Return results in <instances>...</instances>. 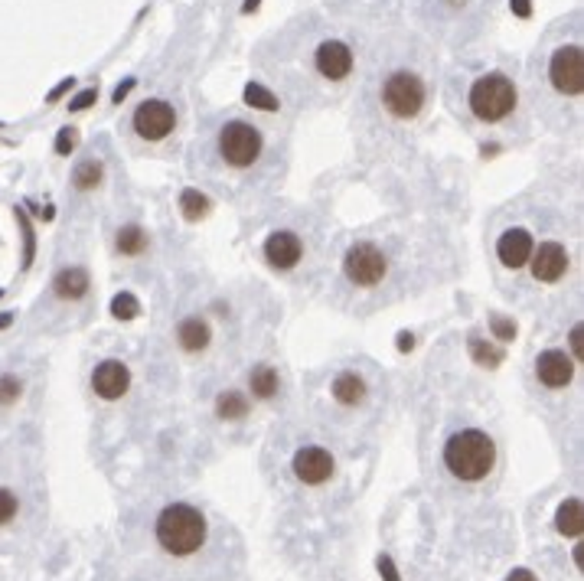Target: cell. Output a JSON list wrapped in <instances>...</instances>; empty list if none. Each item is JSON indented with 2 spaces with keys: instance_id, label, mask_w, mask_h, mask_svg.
Returning a JSON list of instances; mask_svg holds the SVG:
<instances>
[{
  "instance_id": "83f0119b",
  "label": "cell",
  "mask_w": 584,
  "mask_h": 581,
  "mask_svg": "<svg viewBox=\"0 0 584 581\" xmlns=\"http://www.w3.org/2000/svg\"><path fill=\"white\" fill-rule=\"evenodd\" d=\"M23 392V383L17 376H0V405H14Z\"/></svg>"
},
{
  "instance_id": "ba28073f",
  "label": "cell",
  "mask_w": 584,
  "mask_h": 581,
  "mask_svg": "<svg viewBox=\"0 0 584 581\" xmlns=\"http://www.w3.org/2000/svg\"><path fill=\"white\" fill-rule=\"evenodd\" d=\"M173 124H177V112H173V105L160 102V98H147L134 112V131L144 141H164L173 131Z\"/></svg>"
},
{
  "instance_id": "836d02e7",
  "label": "cell",
  "mask_w": 584,
  "mask_h": 581,
  "mask_svg": "<svg viewBox=\"0 0 584 581\" xmlns=\"http://www.w3.org/2000/svg\"><path fill=\"white\" fill-rule=\"evenodd\" d=\"M379 572H382V578L386 581H398V575H396V565H392V558H379Z\"/></svg>"
},
{
  "instance_id": "8d00e7d4",
  "label": "cell",
  "mask_w": 584,
  "mask_h": 581,
  "mask_svg": "<svg viewBox=\"0 0 584 581\" xmlns=\"http://www.w3.org/2000/svg\"><path fill=\"white\" fill-rule=\"evenodd\" d=\"M513 10L519 14V17H529V14H533V7H529V0H513Z\"/></svg>"
},
{
  "instance_id": "d590c367",
  "label": "cell",
  "mask_w": 584,
  "mask_h": 581,
  "mask_svg": "<svg viewBox=\"0 0 584 581\" xmlns=\"http://www.w3.org/2000/svg\"><path fill=\"white\" fill-rule=\"evenodd\" d=\"M131 88H134V82H131V78H128V82H121V86L114 88V105H118V102H124V95H128Z\"/></svg>"
},
{
  "instance_id": "ffe728a7",
  "label": "cell",
  "mask_w": 584,
  "mask_h": 581,
  "mask_svg": "<svg viewBox=\"0 0 584 581\" xmlns=\"http://www.w3.org/2000/svg\"><path fill=\"white\" fill-rule=\"evenodd\" d=\"M215 415L219 419H225V421H239V419H245L249 415V399L242 392H223L219 399H215Z\"/></svg>"
},
{
  "instance_id": "74e56055",
  "label": "cell",
  "mask_w": 584,
  "mask_h": 581,
  "mask_svg": "<svg viewBox=\"0 0 584 581\" xmlns=\"http://www.w3.org/2000/svg\"><path fill=\"white\" fill-rule=\"evenodd\" d=\"M415 346V340H412V334H398V350L402 353H408Z\"/></svg>"
},
{
  "instance_id": "d6a6232c",
  "label": "cell",
  "mask_w": 584,
  "mask_h": 581,
  "mask_svg": "<svg viewBox=\"0 0 584 581\" xmlns=\"http://www.w3.org/2000/svg\"><path fill=\"white\" fill-rule=\"evenodd\" d=\"M571 350H575V359H581V353H584V330H581V324L571 327Z\"/></svg>"
},
{
  "instance_id": "ac0fdd59",
  "label": "cell",
  "mask_w": 584,
  "mask_h": 581,
  "mask_svg": "<svg viewBox=\"0 0 584 581\" xmlns=\"http://www.w3.org/2000/svg\"><path fill=\"white\" fill-rule=\"evenodd\" d=\"M555 530L561 532V536H581L584 530V510H581V500L578 496H571V500H565V503L559 506V516H555Z\"/></svg>"
},
{
  "instance_id": "30bf717a",
  "label": "cell",
  "mask_w": 584,
  "mask_h": 581,
  "mask_svg": "<svg viewBox=\"0 0 584 581\" xmlns=\"http://www.w3.org/2000/svg\"><path fill=\"white\" fill-rule=\"evenodd\" d=\"M535 376H539L542 385H549V389H565L575 379V359L561 350L539 353V359H535Z\"/></svg>"
},
{
  "instance_id": "f1b7e54d",
  "label": "cell",
  "mask_w": 584,
  "mask_h": 581,
  "mask_svg": "<svg viewBox=\"0 0 584 581\" xmlns=\"http://www.w3.org/2000/svg\"><path fill=\"white\" fill-rule=\"evenodd\" d=\"M17 510H20L17 496L10 493V490L0 487V526H4V522L14 520V516H17Z\"/></svg>"
},
{
  "instance_id": "8992f818",
  "label": "cell",
  "mask_w": 584,
  "mask_h": 581,
  "mask_svg": "<svg viewBox=\"0 0 584 581\" xmlns=\"http://www.w3.org/2000/svg\"><path fill=\"white\" fill-rule=\"evenodd\" d=\"M386 255L379 252L372 242H360V245H352L343 258V272L352 284H360V288H370V284H379L386 278Z\"/></svg>"
},
{
  "instance_id": "d6986e66",
  "label": "cell",
  "mask_w": 584,
  "mask_h": 581,
  "mask_svg": "<svg viewBox=\"0 0 584 581\" xmlns=\"http://www.w3.org/2000/svg\"><path fill=\"white\" fill-rule=\"evenodd\" d=\"M333 399L340 405H360L366 399V383L356 373H340L333 379Z\"/></svg>"
},
{
  "instance_id": "8fae6325",
  "label": "cell",
  "mask_w": 584,
  "mask_h": 581,
  "mask_svg": "<svg viewBox=\"0 0 584 581\" xmlns=\"http://www.w3.org/2000/svg\"><path fill=\"white\" fill-rule=\"evenodd\" d=\"M131 385V373L128 366L121 363V359H105V363H98L92 373V389L102 399H108V402H114V399H121V395L128 392Z\"/></svg>"
},
{
  "instance_id": "e0dca14e",
  "label": "cell",
  "mask_w": 584,
  "mask_h": 581,
  "mask_svg": "<svg viewBox=\"0 0 584 581\" xmlns=\"http://www.w3.org/2000/svg\"><path fill=\"white\" fill-rule=\"evenodd\" d=\"M177 340L187 353H199L209 346V324H203L199 317H189L177 327Z\"/></svg>"
},
{
  "instance_id": "7402d4cb",
  "label": "cell",
  "mask_w": 584,
  "mask_h": 581,
  "mask_svg": "<svg viewBox=\"0 0 584 581\" xmlns=\"http://www.w3.org/2000/svg\"><path fill=\"white\" fill-rule=\"evenodd\" d=\"M147 248V235L141 226H124V229L118 232V252H124V255H141Z\"/></svg>"
},
{
  "instance_id": "3957f363",
  "label": "cell",
  "mask_w": 584,
  "mask_h": 581,
  "mask_svg": "<svg viewBox=\"0 0 584 581\" xmlns=\"http://www.w3.org/2000/svg\"><path fill=\"white\" fill-rule=\"evenodd\" d=\"M516 108V86L503 72L480 76L470 86V112L480 121H503Z\"/></svg>"
},
{
  "instance_id": "e575fe53",
  "label": "cell",
  "mask_w": 584,
  "mask_h": 581,
  "mask_svg": "<svg viewBox=\"0 0 584 581\" xmlns=\"http://www.w3.org/2000/svg\"><path fill=\"white\" fill-rule=\"evenodd\" d=\"M72 86H76V78H66L62 86H56V88H52V92H50V102H56V98H62V95L69 92Z\"/></svg>"
},
{
  "instance_id": "277c9868",
  "label": "cell",
  "mask_w": 584,
  "mask_h": 581,
  "mask_svg": "<svg viewBox=\"0 0 584 581\" xmlns=\"http://www.w3.org/2000/svg\"><path fill=\"white\" fill-rule=\"evenodd\" d=\"M382 105L398 121H412L424 108V82L415 72H392L382 86Z\"/></svg>"
},
{
  "instance_id": "4316f807",
  "label": "cell",
  "mask_w": 584,
  "mask_h": 581,
  "mask_svg": "<svg viewBox=\"0 0 584 581\" xmlns=\"http://www.w3.org/2000/svg\"><path fill=\"white\" fill-rule=\"evenodd\" d=\"M138 310H141V304H138V298L134 294H114L112 298V314L118 317V320H131V317H138Z\"/></svg>"
},
{
  "instance_id": "1f68e13d",
  "label": "cell",
  "mask_w": 584,
  "mask_h": 581,
  "mask_svg": "<svg viewBox=\"0 0 584 581\" xmlns=\"http://www.w3.org/2000/svg\"><path fill=\"white\" fill-rule=\"evenodd\" d=\"M95 98H98V92H95V88H88V92H82V95H76V98H72L69 108H72V112H82V108H88Z\"/></svg>"
},
{
  "instance_id": "603a6c76",
  "label": "cell",
  "mask_w": 584,
  "mask_h": 581,
  "mask_svg": "<svg viewBox=\"0 0 584 581\" xmlns=\"http://www.w3.org/2000/svg\"><path fill=\"white\" fill-rule=\"evenodd\" d=\"M180 209H183V216H187L189 223H196V219H203V216L209 213V199L203 197L199 189H183Z\"/></svg>"
},
{
  "instance_id": "5b68a950",
  "label": "cell",
  "mask_w": 584,
  "mask_h": 581,
  "mask_svg": "<svg viewBox=\"0 0 584 581\" xmlns=\"http://www.w3.org/2000/svg\"><path fill=\"white\" fill-rule=\"evenodd\" d=\"M219 154H223V161L229 167L245 171V167H251L261 157V134H258V128L245 124V121H229L223 134H219Z\"/></svg>"
},
{
  "instance_id": "ab89813d",
  "label": "cell",
  "mask_w": 584,
  "mask_h": 581,
  "mask_svg": "<svg viewBox=\"0 0 584 581\" xmlns=\"http://www.w3.org/2000/svg\"><path fill=\"white\" fill-rule=\"evenodd\" d=\"M10 320H14L10 314H0V330H4V327H10Z\"/></svg>"
},
{
  "instance_id": "484cf974",
  "label": "cell",
  "mask_w": 584,
  "mask_h": 581,
  "mask_svg": "<svg viewBox=\"0 0 584 581\" xmlns=\"http://www.w3.org/2000/svg\"><path fill=\"white\" fill-rule=\"evenodd\" d=\"M470 353H473V359H477L480 366H497L499 359H503V353L493 350L490 343L480 340V337H470Z\"/></svg>"
},
{
  "instance_id": "52a82bcc",
  "label": "cell",
  "mask_w": 584,
  "mask_h": 581,
  "mask_svg": "<svg viewBox=\"0 0 584 581\" xmlns=\"http://www.w3.org/2000/svg\"><path fill=\"white\" fill-rule=\"evenodd\" d=\"M549 78L552 86L559 88L561 95H581L584 88V56L581 46H559L552 52L549 62Z\"/></svg>"
},
{
  "instance_id": "4fadbf2b",
  "label": "cell",
  "mask_w": 584,
  "mask_h": 581,
  "mask_svg": "<svg viewBox=\"0 0 584 581\" xmlns=\"http://www.w3.org/2000/svg\"><path fill=\"white\" fill-rule=\"evenodd\" d=\"M314 66L324 78H346L352 69V52L346 43H336V40H327L320 43L317 52H314Z\"/></svg>"
},
{
  "instance_id": "f35d334b",
  "label": "cell",
  "mask_w": 584,
  "mask_h": 581,
  "mask_svg": "<svg viewBox=\"0 0 584 581\" xmlns=\"http://www.w3.org/2000/svg\"><path fill=\"white\" fill-rule=\"evenodd\" d=\"M506 581H535V575H533V572H525V568H519V572H513Z\"/></svg>"
},
{
  "instance_id": "2e32d148",
  "label": "cell",
  "mask_w": 584,
  "mask_h": 581,
  "mask_svg": "<svg viewBox=\"0 0 584 581\" xmlns=\"http://www.w3.org/2000/svg\"><path fill=\"white\" fill-rule=\"evenodd\" d=\"M52 294L62 300H82L88 294V272L86 268H62L52 281Z\"/></svg>"
},
{
  "instance_id": "4dcf8cb0",
  "label": "cell",
  "mask_w": 584,
  "mask_h": 581,
  "mask_svg": "<svg viewBox=\"0 0 584 581\" xmlns=\"http://www.w3.org/2000/svg\"><path fill=\"white\" fill-rule=\"evenodd\" d=\"M76 128H62L59 131V137H56V151H59V154H69L72 147H76Z\"/></svg>"
},
{
  "instance_id": "d4e9b609",
  "label": "cell",
  "mask_w": 584,
  "mask_h": 581,
  "mask_svg": "<svg viewBox=\"0 0 584 581\" xmlns=\"http://www.w3.org/2000/svg\"><path fill=\"white\" fill-rule=\"evenodd\" d=\"M245 105H251V108H261V112H275L278 108V98L271 92H268L265 86H258V82H249L245 86Z\"/></svg>"
},
{
  "instance_id": "7a4b0ae2",
  "label": "cell",
  "mask_w": 584,
  "mask_h": 581,
  "mask_svg": "<svg viewBox=\"0 0 584 581\" xmlns=\"http://www.w3.org/2000/svg\"><path fill=\"white\" fill-rule=\"evenodd\" d=\"M206 516L189 503H170L157 516V542L170 556H193L206 542Z\"/></svg>"
},
{
  "instance_id": "7c38bea8",
  "label": "cell",
  "mask_w": 584,
  "mask_h": 581,
  "mask_svg": "<svg viewBox=\"0 0 584 581\" xmlns=\"http://www.w3.org/2000/svg\"><path fill=\"white\" fill-rule=\"evenodd\" d=\"M533 274L535 281H559L561 274L568 272V252L565 245H559V242H542L539 248H533Z\"/></svg>"
},
{
  "instance_id": "9a60e30c",
  "label": "cell",
  "mask_w": 584,
  "mask_h": 581,
  "mask_svg": "<svg viewBox=\"0 0 584 581\" xmlns=\"http://www.w3.org/2000/svg\"><path fill=\"white\" fill-rule=\"evenodd\" d=\"M301 255H304V245H301V239H297L294 232H271V235H268L265 258L275 268L287 272V268H294L297 262H301Z\"/></svg>"
},
{
  "instance_id": "6da1fadb",
  "label": "cell",
  "mask_w": 584,
  "mask_h": 581,
  "mask_svg": "<svg viewBox=\"0 0 584 581\" xmlns=\"http://www.w3.org/2000/svg\"><path fill=\"white\" fill-rule=\"evenodd\" d=\"M444 464L457 480H483L497 464V445L480 428H467L447 438Z\"/></svg>"
},
{
  "instance_id": "f546056e",
  "label": "cell",
  "mask_w": 584,
  "mask_h": 581,
  "mask_svg": "<svg viewBox=\"0 0 584 581\" xmlns=\"http://www.w3.org/2000/svg\"><path fill=\"white\" fill-rule=\"evenodd\" d=\"M490 330L497 334V340H503V343L516 337V324L506 320V317H490Z\"/></svg>"
},
{
  "instance_id": "9c48e42d",
  "label": "cell",
  "mask_w": 584,
  "mask_h": 581,
  "mask_svg": "<svg viewBox=\"0 0 584 581\" xmlns=\"http://www.w3.org/2000/svg\"><path fill=\"white\" fill-rule=\"evenodd\" d=\"M336 470V461L333 454L324 451V447H301V451L294 454V474L301 484L307 487H320V484H327L333 477Z\"/></svg>"
},
{
  "instance_id": "5bb4252c",
  "label": "cell",
  "mask_w": 584,
  "mask_h": 581,
  "mask_svg": "<svg viewBox=\"0 0 584 581\" xmlns=\"http://www.w3.org/2000/svg\"><path fill=\"white\" fill-rule=\"evenodd\" d=\"M533 235L525 229H506L497 242V255L506 268H523L533 258Z\"/></svg>"
},
{
  "instance_id": "60d3db41",
  "label": "cell",
  "mask_w": 584,
  "mask_h": 581,
  "mask_svg": "<svg viewBox=\"0 0 584 581\" xmlns=\"http://www.w3.org/2000/svg\"><path fill=\"white\" fill-rule=\"evenodd\" d=\"M258 7V0H249V4H245V10H255Z\"/></svg>"
},
{
  "instance_id": "cb8c5ba5",
  "label": "cell",
  "mask_w": 584,
  "mask_h": 581,
  "mask_svg": "<svg viewBox=\"0 0 584 581\" xmlns=\"http://www.w3.org/2000/svg\"><path fill=\"white\" fill-rule=\"evenodd\" d=\"M102 163L98 161H86V163H78L76 167V173H72V183H76L78 189H95L98 183H102Z\"/></svg>"
},
{
  "instance_id": "44dd1931",
  "label": "cell",
  "mask_w": 584,
  "mask_h": 581,
  "mask_svg": "<svg viewBox=\"0 0 584 581\" xmlns=\"http://www.w3.org/2000/svg\"><path fill=\"white\" fill-rule=\"evenodd\" d=\"M249 389L255 399H271L278 392V373L275 366H255L249 376Z\"/></svg>"
}]
</instances>
